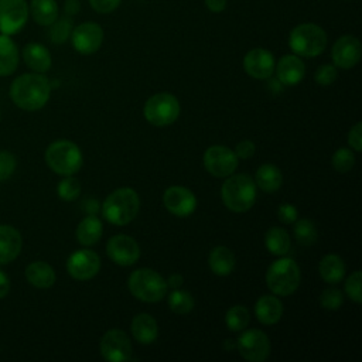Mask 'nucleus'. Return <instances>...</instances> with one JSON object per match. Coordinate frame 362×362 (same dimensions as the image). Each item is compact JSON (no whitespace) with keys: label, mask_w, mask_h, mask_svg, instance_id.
Returning a JSON list of instances; mask_svg holds the SVG:
<instances>
[{"label":"nucleus","mask_w":362,"mask_h":362,"mask_svg":"<svg viewBox=\"0 0 362 362\" xmlns=\"http://www.w3.org/2000/svg\"><path fill=\"white\" fill-rule=\"evenodd\" d=\"M327 44V33L322 27L314 23H301L288 34V47L298 57L314 58L321 55L325 51Z\"/></svg>","instance_id":"3"},{"label":"nucleus","mask_w":362,"mask_h":362,"mask_svg":"<svg viewBox=\"0 0 362 362\" xmlns=\"http://www.w3.org/2000/svg\"><path fill=\"white\" fill-rule=\"evenodd\" d=\"M140 209V198L133 188L122 187L110 192L102 204L103 218L113 225L122 226L132 222Z\"/></svg>","instance_id":"2"},{"label":"nucleus","mask_w":362,"mask_h":362,"mask_svg":"<svg viewBox=\"0 0 362 362\" xmlns=\"http://www.w3.org/2000/svg\"><path fill=\"white\" fill-rule=\"evenodd\" d=\"M10 291V277L0 269V298H4Z\"/></svg>","instance_id":"47"},{"label":"nucleus","mask_w":362,"mask_h":362,"mask_svg":"<svg viewBox=\"0 0 362 362\" xmlns=\"http://www.w3.org/2000/svg\"><path fill=\"white\" fill-rule=\"evenodd\" d=\"M255 314L257 321L264 325L276 324L283 315V304L276 296H262L255 304Z\"/></svg>","instance_id":"22"},{"label":"nucleus","mask_w":362,"mask_h":362,"mask_svg":"<svg viewBox=\"0 0 362 362\" xmlns=\"http://www.w3.org/2000/svg\"><path fill=\"white\" fill-rule=\"evenodd\" d=\"M21 233L11 225H0V264L11 263L21 252Z\"/></svg>","instance_id":"20"},{"label":"nucleus","mask_w":362,"mask_h":362,"mask_svg":"<svg viewBox=\"0 0 362 362\" xmlns=\"http://www.w3.org/2000/svg\"><path fill=\"white\" fill-rule=\"evenodd\" d=\"M277 79L280 83L293 86L301 82L305 74V65L303 59L296 54H287L279 59L274 66Z\"/></svg>","instance_id":"19"},{"label":"nucleus","mask_w":362,"mask_h":362,"mask_svg":"<svg viewBox=\"0 0 362 362\" xmlns=\"http://www.w3.org/2000/svg\"><path fill=\"white\" fill-rule=\"evenodd\" d=\"M209 269L216 276H229L235 269V256L226 246H215L208 257Z\"/></svg>","instance_id":"27"},{"label":"nucleus","mask_w":362,"mask_h":362,"mask_svg":"<svg viewBox=\"0 0 362 362\" xmlns=\"http://www.w3.org/2000/svg\"><path fill=\"white\" fill-rule=\"evenodd\" d=\"M99 269L100 259L98 253L90 249L76 250L66 260V270L75 280H89L98 274Z\"/></svg>","instance_id":"15"},{"label":"nucleus","mask_w":362,"mask_h":362,"mask_svg":"<svg viewBox=\"0 0 362 362\" xmlns=\"http://www.w3.org/2000/svg\"><path fill=\"white\" fill-rule=\"evenodd\" d=\"M301 280L298 264L290 257H281L274 260L266 273L267 287L273 294L287 297L293 294Z\"/></svg>","instance_id":"5"},{"label":"nucleus","mask_w":362,"mask_h":362,"mask_svg":"<svg viewBox=\"0 0 362 362\" xmlns=\"http://www.w3.org/2000/svg\"><path fill=\"white\" fill-rule=\"evenodd\" d=\"M106 253L119 266H132L140 257L139 243L129 235H115L106 243Z\"/></svg>","instance_id":"14"},{"label":"nucleus","mask_w":362,"mask_h":362,"mask_svg":"<svg viewBox=\"0 0 362 362\" xmlns=\"http://www.w3.org/2000/svg\"><path fill=\"white\" fill-rule=\"evenodd\" d=\"M344 303V294L335 287L325 288L320 296V305L325 310H338Z\"/></svg>","instance_id":"38"},{"label":"nucleus","mask_w":362,"mask_h":362,"mask_svg":"<svg viewBox=\"0 0 362 362\" xmlns=\"http://www.w3.org/2000/svg\"><path fill=\"white\" fill-rule=\"evenodd\" d=\"M58 197L64 201H75L81 194V184L76 178L66 175L64 180L59 181L57 187Z\"/></svg>","instance_id":"36"},{"label":"nucleus","mask_w":362,"mask_h":362,"mask_svg":"<svg viewBox=\"0 0 362 362\" xmlns=\"http://www.w3.org/2000/svg\"><path fill=\"white\" fill-rule=\"evenodd\" d=\"M18 48L10 35L0 34V76L11 75L18 66Z\"/></svg>","instance_id":"25"},{"label":"nucleus","mask_w":362,"mask_h":362,"mask_svg":"<svg viewBox=\"0 0 362 362\" xmlns=\"http://www.w3.org/2000/svg\"><path fill=\"white\" fill-rule=\"evenodd\" d=\"M362 55L361 41L351 34H345L339 37L331 49V57L334 65L341 69H351L354 68Z\"/></svg>","instance_id":"16"},{"label":"nucleus","mask_w":362,"mask_h":362,"mask_svg":"<svg viewBox=\"0 0 362 362\" xmlns=\"http://www.w3.org/2000/svg\"><path fill=\"white\" fill-rule=\"evenodd\" d=\"M23 59L30 69L38 74L47 72L52 64L48 48L40 42H28L23 48Z\"/></svg>","instance_id":"21"},{"label":"nucleus","mask_w":362,"mask_h":362,"mask_svg":"<svg viewBox=\"0 0 362 362\" xmlns=\"http://www.w3.org/2000/svg\"><path fill=\"white\" fill-rule=\"evenodd\" d=\"M361 283H362V272L356 270L345 281V293L346 296L355 301V303H361L362 301V294H361Z\"/></svg>","instance_id":"39"},{"label":"nucleus","mask_w":362,"mask_h":362,"mask_svg":"<svg viewBox=\"0 0 362 362\" xmlns=\"http://www.w3.org/2000/svg\"><path fill=\"white\" fill-rule=\"evenodd\" d=\"M318 272L325 283L337 284L345 276V263L338 255H325L320 260Z\"/></svg>","instance_id":"30"},{"label":"nucleus","mask_w":362,"mask_h":362,"mask_svg":"<svg viewBox=\"0 0 362 362\" xmlns=\"http://www.w3.org/2000/svg\"><path fill=\"white\" fill-rule=\"evenodd\" d=\"M337 66L332 65V64H322L317 68L315 74H314V79L318 85H322V86H327V85H331L335 79H337Z\"/></svg>","instance_id":"40"},{"label":"nucleus","mask_w":362,"mask_h":362,"mask_svg":"<svg viewBox=\"0 0 362 362\" xmlns=\"http://www.w3.org/2000/svg\"><path fill=\"white\" fill-rule=\"evenodd\" d=\"M163 204L170 214L185 218L195 211L197 198L191 189L181 185H173L164 191Z\"/></svg>","instance_id":"17"},{"label":"nucleus","mask_w":362,"mask_h":362,"mask_svg":"<svg viewBox=\"0 0 362 362\" xmlns=\"http://www.w3.org/2000/svg\"><path fill=\"white\" fill-rule=\"evenodd\" d=\"M16 157L10 151H0V182L8 180L16 170Z\"/></svg>","instance_id":"41"},{"label":"nucleus","mask_w":362,"mask_h":362,"mask_svg":"<svg viewBox=\"0 0 362 362\" xmlns=\"http://www.w3.org/2000/svg\"><path fill=\"white\" fill-rule=\"evenodd\" d=\"M28 13L37 24L49 27L58 18L59 8L55 0H31Z\"/></svg>","instance_id":"26"},{"label":"nucleus","mask_w":362,"mask_h":362,"mask_svg":"<svg viewBox=\"0 0 362 362\" xmlns=\"http://www.w3.org/2000/svg\"><path fill=\"white\" fill-rule=\"evenodd\" d=\"M72 30H74V23L68 16L61 18L58 17L49 25V40L54 44H64L71 37Z\"/></svg>","instance_id":"34"},{"label":"nucleus","mask_w":362,"mask_h":362,"mask_svg":"<svg viewBox=\"0 0 362 362\" xmlns=\"http://www.w3.org/2000/svg\"><path fill=\"white\" fill-rule=\"evenodd\" d=\"M348 143L355 151L362 150V123H355L348 133Z\"/></svg>","instance_id":"44"},{"label":"nucleus","mask_w":362,"mask_h":362,"mask_svg":"<svg viewBox=\"0 0 362 362\" xmlns=\"http://www.w3.org/2000/svg\"><path fill=\"white\" fill-rule=\"evenodd\" d=\"M103 28L95 21H85L74 27L71 41L75 51L82 55L95 54L103 42Z\"/></svg>","instance_id":"13"},{"label":"nucleus","mask_w":362,"mask_h":362,"mask_svg":"<svg viewBox=\"0 0 362 362\" xmlns=\"http://www.w3.org/2000/svg\"><path fill=\"white\" fill-rule=\"evenodd\" d=\"M130 329L134 339L143 345L153 344L158 335L157 321L147 313L137 314L132 321Z\"/></svg>","instance_id":"23"},{"label":"nucleus","mask_w":362,"mask_h":362,"mask_svg":"<svg viewBox=\"0 0 362 362\" xmlns=\"http://www.w3.org/2000/svg\"><path fill=\"white\" fill-rule=\"evenodd\" d=\"M103 232V226L100 219L96 215H88L85 216L79 225L76 226V240L83 246H92L95 245Z\"/></svg>","instance_id":"29"},{"label":"nucleus","mask_w":362,"mask_h":362,"mask_svg":"<svg viewBox=\"0 0 362 362\" xmlns=\"http://www.w3.org/2000/svg\"><path fill=\"white\" fill-rule=\"evenodd\" d=\"M221 197L228 209L233 212H246L256 201V184L246 174H230L222 184Z\"/></svg>","instance_id":"4"},{"label":"nucleus","mask_w":362,"mask_h":362,"mask_svg":"<svg viewBox=\"0 0 362 362\" xmlns=\"http://www.w3.org/2000/svg\"><path fill=\"white\" fill-rule=\"evenodd\" d=\"M25 0H0V34L13 35L23 30L28 20Z\"/></svg>","instance_id":"10"},{"label":"nucleus","mask_w":362,"mask_h":362,"mask_svg":"<svg viewBox=\"0 0 362 362\" xmlns=\"http://www.w3.org/2000/svg\"><path fill=\"white\" fill-rule=\"evenodd\" d=\"M167 281V286H170L171 288H180L181 286H182V281H184V279H182V276L181 274H171L170 277H168V280H165Z\"/></svg>","instance_id":"49"},{"label":"nucleus","mask_w":362,"mask_h":362,"mask_svg":"<svg viewBox=\"0 0 362 362\" xmlns=\"http://www.w3.org/2000/svg\"><path fill=\"white\" fill-rule=\"evenodd\" d=\"M297 208L291 204H281L277 209V218L280 222L286 223V225H290V223H294L297 221Z\"/></svg>","instance_id":"42"},{"label":"nucleus","mask_w":362,"mask_h":362,"mask_svg":"<svg viewBox=\"0 0 362 362\" xmlns=\"http://www.w3.org/2000/svg\"><path fill=\"white\" fill-rule=\"evenodd\" d=\"M225 322L228 325V328L233 332L238 331H243L249 322H250V314L249 310L245 305H232L225 315Z\"/></svg>","instance_id":"32"},{"label":"nucleus","mask_w":362,"mask_h":362,"mask_svg":"<svg viewBox=\"0 0 362 362\" xmlns=\"http://www.w3.org/2000/svg\"><path fill=\"white\" fill-rule=\"evenodd\" d=\"M81 4H79V1L78 0H66L65 1V4H64V11H65V14L69 17V16H74V14H76L78 11H79V7Z\"/></svg>","instance_id":"48"},{"label":"nucleus","mask_w":362,"mask_h":362,"mask_svg":"<svg viewBox=\"0 0 362 362\" xmlns=\"http://www.w3.org/2000/svg\"><path fill=\"white\" fill-rule=\"evenodd\" d=\"M256 151V146L250 140H242L235 147V154L240 160H249Z\"/></svg>","instance_id":"45"},{"label":"nucleus","mask_w":362,"mask_h":362,"mask_svg":"<svg viewBox=\"0 0 362 362\" xmlns=\"http://www.w3.org/2000/svg\"><path fill=\"white\" fill-rule=\"evenodd\" d=\"M238 160L235 151L222 144L211 146L204 153V165L206 171L218 178H225L233 174L238 167Z\"/></svg>","instance_id":"9"},{"label":"nucleus","mask_w":362,"mask_h":362,"mask_svg":"<svg viewBox=\"0 0 362 362\" xmlns=\"http://www.w3.org/2000/svg\"><path fill=\"white\" fill-rule=\"evenodd\" d=\"M98 208H99V205H98V201H95V199L85 202V211L88 212V215H96Z\"/></svg>","instance_id":"50"},{"label":"nucleus","mask_w":362,"mask_h":362,"mask_svg":"<svg viewBox=\"0 0 362 362\" xmlns=\"http://www.w3.org/2000/svg\"><path fill=\"white\" fill-rule=\"evenodd\" d=\"M331 163H332V167L338 173H348L352 170V167L355 164V156L349 148L341 147L332 154Z\"/></svg>","instance_id":"37"},{"label":"nucleus","mask_w":362,"mask_h":362,"mask_svg":"<svg viewBox=\"0 0 362 362\" xmlns=\"http://www.w3.org/2000/svg\"><path fill=\"white\" fill-rule=\"evenodd\" d=\"M122 0H89L90 7L99 14H109L120 6Z\"/></svg>","instance_id":"43"},{"label":"nucleus","mask_w":362,"mask_h":362,"mask_svg":"<svg viewBox=\"0 0 362 362\" xmlns=\"http://www.w3.org/2000/svg\"><path fill=\"white\" fill-rule=\"evenodd\" d=\"M27 281L37 288H49L55 283V272L47 262H33L25 267Z\"/></svg>","instance_id":"24"},{"label":"nucleus","mask_w":362,"mask_h":362,"mask_svg":"<svg viewBox=\"0 0 362 362\" xmlns=\"http://www.w3.org/2000/svg\"><path fill=\"white\" fill-rule=\"evenodd\" d=\"M264 245H266V249L272 255L284 256L286 253H288V250L291 247V239H290L288 233L286 232V229L273 226V228L267 229V232L264 235Z\"/></svg>","instance_id":"31"},{"label":"nucleus","mask_w":362,"mask_h":362,"mask_svg":"<svg viewBox=\"0 0 362 362\" xmlns=\"http://www.w3.org/2000/svg\"><path fill=\"white\" fill-rule=\"evenodd\" d=\"M317 228L310 219H300L294 225V238L303 246H310L317 240Z\"/></svg>","instance_id":"35"},{"label":"nucleus","mask_w":362,"mask_h":362,"mask_svg":"<svg viewBox=\"0 0 362 362\" xmlns=\"http://www.w3.org/2000/svg\"><path fill=\"white\" fill-rule=\"evenodd\" d=\"M130 293L144 303H157L167 294V281L153 269H137L129 276Z\"/></svg>","instance_id":"7"},{"label":"nucleus","mask_w":362,"mask_h":362,"mask_svg":"<svg viewBox=\"0 0 362 362\" xmlns=\"http://www.w3.org/2000/svg\"><path fill=\"white\" fill-rule=\"evenodd\" d=\"M204 3L212 13H222L228 6V0H204Z\"/></svg>","instance_id":"46"},{"label":"nucleus","mask_w":362,"mask_h":362,"mask_svg":"<svg viewBox=\"0 0 362 362\" xmlns=\"http://www.w3.org/2000/svg\"><path fill=\"white\" fill-rule=\"evenodd\" d=\"M45 161L48 167L59 175H72L82 167V153L69 140H57L47 147Z\"/></svg>","instance_id":"6"},{"label":"nucleus","mask_w":362,"mask_h":362,"mask_svg":"<svg viewBox=\"0 0 362 362\" xmlns=\"http://www.w3.org/2000/svg\"><path fill=\"white\" fill-rule=\"evenodd\" d=\"M180 102L171 93H156L147 99L143 107L146 120L157 127L173 124L180 116Z\"/></svg>","instance_id":"8"},{"label":"nucleus","mask_w":362,"mask_h":362,"mask_svg":"<svg viewBox=\"0 0 362 362\" xmlns=\"http://www.w3.org/2000/svg\"><path fill=\"white\" fill-rule=\"evenodd\" d=\"M99 351L103 359L109 362H123L132 358V342L122 329H109L100 338Z\"/></svg>","instance_id":"12"},{"label":"nucleus","mask_w":362,"mask_h":362,"mask_svg":"<svg viewBox=\"0 0 362 362\" xmlns=\"http://www.w3.org/2000/svg\"><path fill=\"white\" fill-rule=\"evenodd\" d=\"M51 95L48 78L38 72L23 74L10 85V98L23 110L34 112L44 107Z\"/></svg>","instance_id":"1"},{"label":"nucleus","mask_w":362,"mask_h":362,"mask_svg":"<svg viewBox=\"0 0 362 362\" xmlns=\"http://www.w3.org/2000/svg\"><path fill=\"white\" fill-rule=\"evenodd\" d=\"M168 307L175 314H188L194 308V297L187 290L174 288L168 296Z\"/></svg>","instance_id":"33"},{"label":"nucleus","mask_w":362,"mask_h":362,"mask_svg":"<svg viewBox=\"0 0 362 362\" xmlns=\"http://www.w3.org/2000/svg\"><path fill=\"white\" fill-rule=\"evenodd\" d=\"M236 346L242 358L249 362H263L270 355V341L260 329H247L242 332Z\"/></svg>","instance_id":"11"},{"label":"nucleus","mask_w":362,"mask_h":362,"mask_svg":"<svg viewBox=\"0 0 362 362\" xmlns=\"http://www.w3.org/2000/svg\"><path fill=\"white\" fill-rule=\"evenodd\" d=\"M255 184L266 194L276 192L283 184V174L274 164H263L257 168Z\"/></svg>","instance_id":"28"},{"label":"nucleus","mask_w":362,"mask_h":362,"mask_svg":"<svg viewBox=\"0 0 362 362\" xmlns=\"http://www.w3.org/2000/svg\"><path fill=\"white\" fill-rule=\"evenodd\" d=\"M274 55L266 48H253L243 58L245 72L255 79H269L274 72Z\"/></svg>","instance_id":"18"}]
</instances>
